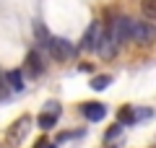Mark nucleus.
<instances>
[{"mask_svg":"<svg viewBox=\"0 0 156 148\" xmlns=\"http://www.w3.org/2000/svg\"><path fill=\"white\" fill-rule=\"evenodd\" d=\"M44 44H47V49H50L52 60H57V62H68V60H73V57H76V47H73L68 39L50 37Z\"/></svg>","mask_w":156,"mask_h":148,"instance_id":"f257e3e1","label":"nucleus"},{"mask_svg":"<svg viewBox=\"0 0 156 148\" xmlns=\"http://www.w3.org/2000/svg\"><path fill=\"white\" fill-rule=\"evenodd\" d=\"M130 34H133V18L117 16L115 23H112V31H109V37L115 39V44H128L130 39H133Z\"/></svg>","mask_w":156,"mask_h":148,"instance_id":"f03ea898","label":"nucleus"},{"mask_svg":"<svg viewBox=\"0 0 156 148\" xmlns=\"http://www.w3.org/2000/svg\"><path fill=\"white\" fill-rule=\"evenodd\" d=\"M29 132H31V117L23 115L11 125V130H8V143H11V146H21Z\"/></svg>","mask_w":156,"mask_h":148,"instance_id":"7ed1b4c3","label":"nucleus"},{"mask_svg":"<svg viewBox=\"0 0 156 148\" xmlns=\"http://www.w3.org/2000/svg\"><path fill=\"white\" fill-rule=\"evenodd\" d=\"M130 37H133L135 42H140V44H151L154 37H156V29H154V23H148V21H133V34H130Z\"/></svg>","mask_w":156,"mask_h":148,"instance_id":"20e7f679","label":"nucleus"},{"mask_svg":"<svg viewBox=\"0 0 156 148\" xmlns=\"http://www.w3.org/2000/svg\"><path fill=\"white\" fill-rule=\"evenodd\" d=\"M99 37H101V23L94 21L89 29H86L83 39H81V52H94V49H96V42H99Z\"/></svg>","mask_w":156,"mask_h":148,"instance_id":"39448f33","label":"nucleus"},{"mask_svg":"<svg viewBox=\"0 0 156 148\" xmlns=\"http://www.w3.org/2000/svg\"><path fill=\"white\" fill-rule=\"evenodd\" d=\"M81 112H83V117L89 122H101L107 117V107L101 104V101H89V104L81 107Z\"/></svg>","mask_w":156,"mask_h":148,"instance_id":"423d86ee","label":"nucleus"},{"mask_svg":"<svg viewBox=\"0 0 156 148\" xmlns=\"http://www.w3.org/2000/svg\"><path fill=\"white\" fill-rule=\"evenodd\" d=\"M96 49H99V55L104 57V60H112L115 57V52H117V44H115V39L109 37V34H101L99 37V42H96Z\"/></svg>","mask_w":156,"mask_h":148,"instance_id":"0eeeda50","label":"nucleus"},{"mask_svg":"<svg viewBox=\"0 0 156 148\" xmlns=\"http://www.w3.org/2000/svg\"><path fill=\"white\" fill-rule=\"evenodd\" d=\"M26 70L31 73L34 78L42 76V62H39V55H37V52H29V57H26Z\"/></svg>","mask_w":156,"mask_h":148,"instance_id":"6e6552de","label":"nucleus"},{"mask_svg":"<svg viewBox=\"0 0 156 148\" xmlns=\"http://www.w3.org/2000/svg\"><path fill=\"white\" fill-rule=\"evenodd\" d=\"M37 125L42 127V130H52V127L57 125V115H50V112H44V115L37 120Z\"/></svg>","mask_w":156,"mask_h":148,"instance_id":"1a4fd4ad","label":"nucleus"},{"mask_svg":"<svg viewBox=\"0 0 156 148\" xmlns=\"http://www.w3.org/2000/svg\"><path fill=\"white\" fill-rule=\"evenodd\" d=\"M5 81H8V86H11L13 91H23V81H21V73L18 70H11L5 76Z\"/></svg>","mask_w":156,"mask_h":148,"instance_id":"9d476101","label":"nucleus"},{"mask_svg":"<svg viewBox=\"0 0 156 148\" xmlns=\"http://www.w3.org/2000/svg\"><path fill=\"white\" fill-rule=\"evenodd\" d=\"M146 120H151V109H148V107L133 109V125H135V122H146Z\"/></svg>","mask_w":156,"mask_h":148,"instance_id":"9b49d317","label":"nucleus"},{"mask_svg":"<svg viewBox=\"0 0 156 148\" xmlns=\"http://www.w3.org/2000/svg\"><path fill=\"white\" fill-rule=\"evenodd\" d=\"M120 135H122V125L117 122V125H112L109 130L104 132V140H107V143H112V140H117V138H120Z\"/></svg>","mask_w":156,"mask_h":148,"instance_id":"f8f14e48","label":"nucleus"},{"mask_svg":"<svg viewBox=\"0 0 156 148\" xmlns=\"http://www.w3.org/2000/svg\"><path fill=\"white\" fill-rule=\"evenodd\" d=\"M109 83H112L109 76H96L94 81H91V88H94V91H101V88H107Z\"/></svg>","mask_w":156,"mask_h":148,"instance_id":"ddd939ff","label":"nucleus"},{"mask_svg":"<svg viewBox=\"0 0 156 148\" xmlns=\"http://www.w3.org/2000/svg\"><path fill=\"white\" fill-rule=\"evenodd\" d=\"M120 125H133V109L130 107H122V112H120Z\"/></svg>","mask_w":156,"mask_h":148,"instance_id":"4468645a","label":"nucleus"},{"mask_svg":"<svg viewBox=\"0 0 156 148\" xmlns=\"http://www.w3.org/2000/svg\"><path fill=\"white\" fill-rule=\"evenodd\" d=\"M143 13H146L148 18L156 16V0H143Z\"/></svg>","mask_w":156,"mask_h":148,"instance_id":"2eb2a0df","label":"nucleus"},{"mask_svg":"<svg viewBox=\"0 0 156 148\" xmlns=\"http://www.w3.org/2000/svg\"><path fill=\"white\" fill-rule=\"evenodd\" d=\"M44 112H50V115H57V117H60V101H47Z\"/></svg>","mask_w":156,"mask_h":148,"instance_id":"dca6fc26","label":"nucleus"},{"mask_svg":"<svg viewBox=\"0 0 156 148\" xmlns=\"http://www.w3.org/2000/svg\"><path fill=\"white\" fill-rule=\"evenodd\" d=\"M37 39H39V42H47V39H50L47 31H44V26H37Z\"/></svg>","mask_w":156,"mask_h":148,"instance_id":"f3484780","label":"nucleus"},{"mask_svg":"<svg viewBox=\"0 0 156 148\" xmlns=\"http://www.w3.org/2000/svg\"><path fill=\"white\" fill-rule=\"evenodd\" d=\"M42 148H57V146H47V143H44V146H42Z\"/></svg>","mask_w":156,"mask_h":148,"instance_id":"a211bd4d","label":"nucleus"}]
</instances>
